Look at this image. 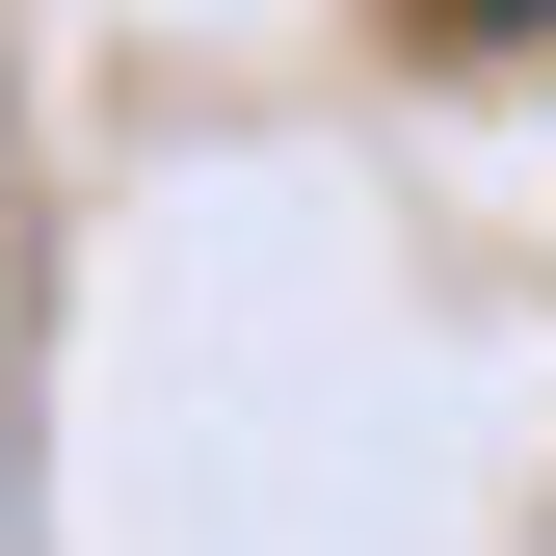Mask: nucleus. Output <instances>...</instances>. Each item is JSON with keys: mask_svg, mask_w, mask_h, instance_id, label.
<instances>
[{"mask_svg": "<svg viewBox=\"0 0 556 556\" xmlns=\"http://www.w3.org/2000/svg\"><path fill=\"white\" fill-rule=\"evenodd\" d=\"M397 27H530V0H397Z\"/></svg>", "mask_w": 556, "mask_h": 556, "instance_id": "1", "label": "nucleus"}]
</instances>
